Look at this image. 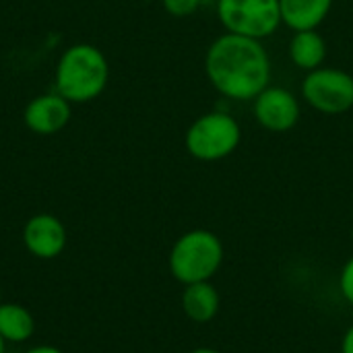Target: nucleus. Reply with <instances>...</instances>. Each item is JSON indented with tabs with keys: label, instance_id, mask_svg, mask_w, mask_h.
I'll return each instance as SVG.
<instances>
[{
	"label": "nucleus",
	"instance_id": "6e6552de",
	"mask_svg": "<svg viewBox=\"0 0 353 353\" xmlns=\"http://www.w3.org/2000/svg\"><path fill=\"white\" fill-rule=\"evenodd\" d=\"M23 244L35 259H56L66 248V228L56 215L37 213L23 228Z\"/></svg>",
	"mask_w": 353,
	"mask_h": 353
},
{
	"label": "nucleus",
	"instance_id": "9d476101",
	"mask_svg": "<svg viewBox=\"0 0 353 353\" xmlns=\"http://www.w3.org/2000/svg\"><path fill=\"white\" fill-rule=\"evenodd\" d=\"M333 8V0H279L281 23L292 31L319 29Z\"/></svg>",
	"mask_w": 353,
	"mask_h": 353
},
{
	"label": "nucleus",
	"instance_id": "dca6fc26",
	"mask_svg": "<svg viewBox=\"0 0 353 353\" xmlns=\"http://www.w3.org/2000/svg\"><path fill=\"white\" fill-rule=\"evenodd\" d=\"M341 353H353V325L345 331L341 339Z\"/></svg>",
	"mask_w": 353,
	"mask_h": 353
},
{
	"label": "nucleus",
	"instance_id": "5701e85b",
	"mask_svg": "<svg viewBox=\"0 0 353 353\" xmlns=\"http://www.w3.org/2000/svg\"><path fill=\"white\" fill-rule=\"evenodd\" d=\"M0 302H2V294H0Z\"/></svg>",
	"mask_w": 353,
	"mask_h": 353
},
{
	"label": "nucleus",
	"instance_id": "0eeeda50",
	"mask_svg": "<svg viewBox=\"0 0 353 353\" xmlns=\"http://www.w3.org/2000/svg\"><path fill=\"white\" fill-rule=\"evenodd\" d=\"M252 114L265 130L288 132L300 122L302 108L300 99L292 91L269 85L252 99Z\"/></svg>",
	"mask_w": 353,
	"mask_h": 353
},
{
	"label": "nucleus",
	"instance_id": "20e7f679",
	"mask_svg": "<svg viewBox=\"0 0 353 353\" xmlns=\"http://www.w3.org/2000/svg\"><path fill=\"white\" fill-rule=\"evenodd\" d=\"M242 143V126L228 110H213L199 116L186 130V151L199 161H221Z\"/></svg>",
	"mask_w": 353,
	"mask_h": 353
},
{
	"label": "nucleus",
	"instance_id": "f257e3e1",
	"mask_svg": "<svg viewBox=\"0 0 353 353\" xmlns=\"http://www.w3.org/2000/svg\"><path fill=\"white\" fill-rule=\"evenodd\" d=\"M205 74L221 97L252 101L271 85V56L259 39L223 33L207 48Z\"/></svg>",
	"mask_w": 353,
	"mask_h": 353
},
{
	"label": "nucleus",
	"instance_id": "ddd939ff",
	"mask_svg": "<svg viewBox=\"0 0 353 353\" xmlns=\"http://www.w3.org/2000/svg\"><path fill=\"white\" fill-rule=\"evenodd\" d=\"M35 333L33 314L12 302H0V335L6 343H25Z\"/></svg>",
	"mask_w": 353,
	"mask_h": 353
},
{
	"label": "nucleus",
	"instance_id": "2eb2a0df",
	"mask_svg": "<svg viewBox=\"0 0 353 353\" xmlns=\"http://www.w3.org/2000/svg\"><path fill=\"white\" fill-rule=\"evenodd\" d=\"M339 290L345 302L353 306V256L343 265L341 275H339Z\"/></svg>",
	"mask_w": 353,
	"mask_h": 353
},
{
	"label": "nucleus",
	"instance_id": "423d86ee",
	"mask_svg": "<svg viewBox=\"0 0 353 353\" xmlns=\"http://www.w3.org/2000/svg\"><path fill=\"white\" fill-rule=\"evenodd\" d=\"M302 99L321 114H345L353 108V77L333 66L310 70L302 81Z\"/></svg>",
	"mask_w": 353,
	"mask_h": 353
},
{
	"label": "nucleus",
	"instance_id": "4468645a",
	"mask_svg": "<svg viewBox=\"0 0 353 353\" xmlns=\"http://www.w3.org/2000/svg\"><path fill=\"white\" fill-rule=\"evenodd\" d=\"M161 4H163V10L168 14L178 17V19L190 17L203 6L201 0H161Z\"/></svg>",
	"mask_w": 353,
	"mask_h": 353
},
{
	"label": "nucleus",
	"instance_id": "412c9836",
	"mask_svg": "<svg viewBox=\"0 0 353 353\" xmlns=\"http://www.w3.org/2000/svg\"><path fill=\"white\" fill-rule=\"evenodd\" d=\"M352 244H353V228H352Z\"/></svg>",
	"mask_w": 353,
	"mask_h": 353
},
{
	"label": "nucleus",
	"instance_id": "f3484780",
	"mask_svg": "<svg viewBox=\"0 0 353 353\" xmlns=\"http://www.w3.org/2000/svg\"><path fill=\"white\" fill-rule=\"evenodd\" d=\"M25 353H64V352H60V350H58V347H54V345H35V347L27 350Z\"/></svg>",
	"mask_w": 353,
	"mask_h": 353
},
{
	"label": "nucleus",
	"instance_id": "f03ea898",
	"mask_svg": "<svg viewBox=\"0 0 353 353\" xmlns=\"http://www.w3.org/2000/svg\"><path fill=\"white\" fill-rule=\"evenodd\" d=\"M110 79V64L103 52L91 43H77L64 50L56 64L54 87L70 103L97 99Z\"/></svg>",
	"mask_w": 353,
	"mask_h": 353
},
{
	"label": "nucleus",
	"instance_id": "39448f33",
	"mask_svg": "<svg viewBox=\"0 0 353 353\" xmlns=\"http://www.w3.org/2000/svg\"><path fill=\"white\" fill-rule=\"evenodd\" d=\"M215 10L225 33L259 41L271 37L283 25L279 0H217Z\"/></svg>",
	"mask_w": 353,
	"mask_h": 353
},
{
	"label": "nucleus",
	"instance_id": "4be33fe9",
	"mask_svg": "<svg viewBox=\"0 0 353 353\" xmlns=\"http://www.w3.org/2000/svg\"><path fill=\"white\" fill-rule=\"evenodd\" d=\"M145 2H155V0H145Z\"/></svg>",
	"mask_w": 353,
	"mask_h": 353
},
{
	"label": "nucleus",
	"instance_id": "6ab92c4d",
	"mask_svg": "<svg viewBox=\"0 0 353 353\" xmlns=\"http://www.w3.org/2000/svg\"><path fill=\"white\" fill-rule=\"evenodd\" d=\"M201 4H203V6H215L217 0H201Z\"/></svg>",
	"mask_w": 353,
	"mask_h": 353
},
{
	"label": "nucleus",
	"instance_id": "1a4fd4ad",
	"mask_svg": "<svg viewBox=\"0 0 353 353\" xmlns=\"http://www.w3.org/2000/svg\"><path fill=\"white\" fill-rule=\"evenodd\" d=\"M25 126L41 137L60 132L70 120V101L60 93H43L31 99L23 112Z\"/></svg>",
	"mask_w": 353,
	"mask_h": 353
},
{
	"label": "nucleus",
	"instance_id": "f8f14e48",
	"mask_svg": "<svg viewBox=\"0 0 353 353\" xmlns=\"http://www.w3.org/2000/svg\"><path fill=\"white\" fill-rule=\"evenodd\" d=\"M290 58L300 70H316L327 60V41L316 29L294 31L290 39Z\"/></svg>",
	"mask_w": 353,
	"mask_h": 353
},
{
	"label": "nucleus",
	"instance_id": "aec40b11",
	"mask_svg": "<svg viewBox=\"0 0 353 353\" xmlns=\"http://www.w3.org/2000/svg\"><path fill=\"white\" fill-rule=\"evenodd\" d=\"M4 350H6V341H4L2 335H0V353H4Z\"/></svg>",
	"mask_w": 353,
	"mask_h": 353
},
{
	"label": "nucleus",
	"instance_id": "9b49d317",
	"mask_svg": "<svg viewBox=\"0 0 353 353\" xmlns=\"http://www.w3.org/2000/svg\"><path fill=\"white\" fill-rule=\"evenodd\" d=\"M180 304H182L184 314L192 323L205 325L217 316L219 306H221V298H219V292L215 290V285L211 281H199V283L184 285Z\"/></svg>",
	"mask_w": 353,
	"mask_h": 353
},
{
	"label": "nucleus",
	"instance_id": "7ed1b4c3",
	"mask_svg": "<svg viewBox=\"0 0 353 353\" xmlns=\"http://www.w3.org/2000/svg\"><path fill=\"white\" fill-rule=\"evenodd\" d=\"M168 263L182 285L211 281L223 263V242L209 230H190L174 242Z\"/></svg>",
	"mask_w": 353,
	"mask_h": 353
},
{
	"label": "nucleus",
	"instance_id": "a211bd4d",
	"mask_svg": "<svg viewBox=\"0 0 353 353\" xmlns=\"http://www.w3.org/2000/svg\"><path fill=\"white\" fill-rule=\"evenodd\" d=\"M190 353H221L219 350H213V347H196V350H192Z\"/></svg>",
	"mask_w": 353,
	"mask_h": 353
}]
</instances>
